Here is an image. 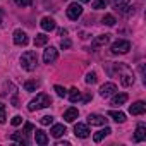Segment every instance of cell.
<instances>
[{
	"label": "cell",
	"instance_id": "obj_1",
	"mask_svg": "<svg viewBox=\"0 0 146 146\" xmlns=\"http://www.w3.org/2000/svg\"><path fill=\"white\" fill-rule=\"evenodd\" d=\"M113 70L119 74L122 86H131V84H134V74H132V70H131L125 64H115V65H113Z\"/></svg>",
	"mask_w": 146,
	"mask_h": 146
},
{
	"label": "cell",
	"instance_id": "obj_2",
	"mask_svg": "<svg viewBox=\"0 0 146 146\" xmlns=\"http://www.w3.org/2000/svg\"><path fill=\"white\" fill-rule=\"evenodd\" d=\"M50 103H52V98H50L46 93H38L36 98H33V100L28 103V110H29V112H36V110H41V108L50 107Z\"/></svg>",
	"mask_w": 146,
	"mask_h": 146
},
{
	"label": "cell",
	"instance_id": "obj_3",
	"mask_svg": "<svg viewBox=\"0 0 146 146\" xmlns=\"http://www.w3.org/2000/svg\"><path fill=\"white\" fill-rule=\"evenodd\" d=\"M36 65H38V55H36V52H33V50L24 52L23 57H21V67L24 70L31 72V70L36 69Z\"/></svg>",
	"mask_w": 146,
	"mask_h": 146
},
{
	"label": "cell",
	"instance_id": "obj_4",
	"mask_svg": "<svg viewBox=\"0 0 146 146\" xmlns=\"http://www.w3.org/2000/svg\"><path fill=\"white\" fill-rule=\"evenodd\" d=\"M112 53L113 55H119V53H127L129 50H131V41H127V40H117L113 45H112Z\"/></svg>",
	"mask_w": 146,
	"mask_h": 146
},
{
	"label": "cell",
	"instance_id": "obj_5",
	"mask_svg": "<svg viewBox=\"0 0 146 146\" xmlns=\"http://www.w3.org/2000/svg\"><path fill=\"white\" fill-rule=\"evenodd\" d=\"M81 14H83V7H81V4H78V2H72V4L67 7V17L72 19V21H76L78 17H81Z\"/></svg>",
	"mask_w": 146,
	"mask_h": 146
},
{
	"label": "cell",
	"instance_id": "obj_6",
	"mask_svg": "<svg viewBox=\"0 0 146 146\" xmlns=\"http://www.w3.org/2000/svg\"><path fill=\"white\" fill-rule=\"evenodd\" d=\"M14 43L19 45V46H26L29 43V38H28V35L23 29H16L14 31Z\"/></svg>",
	"mask_w": 146,
	"mask_h": 146
},
{
	"label": "cell",
	"instance_id": "obj_7",
	"mask_svg": "<svg viewBox=\"0 0 146 146\" xmlns=\"http://www.w3.org/2000/svg\"><path fill=\"white\" fill-rule=\"evenodd\" d=\"M117 93V86L113 84V83H105L102 88H100V95L103 96V98H110V96H113Z\"/></svg>",
	"mask_w": 146,
	"mask_h": 146
},
{
	"label": "cell",
	"instance_id": "obj_8",
	"mask_svg": "<svg viewBox=\"0 0 146 146\" xmlns=\"http://www.w3.org/2000/svg\"><path fill=\"white\" fill-rule=\"evenodd\" d=\"M57 57H58V52H57V48H53V46H48V48L43 52V60H45V64L55 62Z\"/></svg>",
	"mask_w": 146,
	"mask_h": 146
},
{
	"label": "cell",
	"instance_id": "obj_9",
	"mask_svg": "<svg viewBox=\"0 0 146 146\" xmlns=\"http://www.w3.org/2000/svg\"><path fill=\"white\" fill-rule=\"evenodd\" d=\"M90 129H88V125L86 124H81V122H78L76 125H74V134L78 136V137H81V139H86L88 136H90Z\"/></svg>",
	"mask_w": 146,
	"mask_h": 146
},
{
	"label": "cell",
	"instance_id": "obj_10",
	"mask_svg": "<svg viewBox=\"0 0 146 146\" xmlns=\"http://www.w3.org/2000/svg\"><path fill=\"white\" fill-rule=\"evenodd\" d=\"M146 112V103L144 102H136L129 107V113L131 115H143Z\"/></svg>",
	"mask_w": 146,
	"mask_h": 146
},
{
	"label": "cell",
	"instance_id": "obj_11",
	"mask_svg": "<svg viewBox=\"0 0 146 146\" xmlns=\"http://www.w3.org/2000/svg\"><path fill=\"white\" fill-rule=\"evenodd\" d=\"M110 4H112L113 9H117V11H120V12H127L131 0H110ZM127 14H129V12H127Z\"/></svg>",
	"mask_w": 146,
	"mask_h": 146
},
{
	"label": "cell",
	"instance_id": "obj_12",
	"mask_svg": "<svg viewBox=\"0 0 146 146\" xmlns=\"http://www.w3.org/2000/svg\"><path fill=\"white\" fill-rule=\"evenodd\" d=\"M110 40V35H100L96 36L93 41H91V48H100V46H105Z\"/></svg>",
	"mask_w": 146,
	"mask_h": 146
},
{
	"label": "cell",
	"instance_id": "obj_13",
	"mask_svg": "<svg viewBox=\"0 0 146 146\" xmlns=\"http://www.w3.org/2000/svg\"><path fill=\"white\" fill-rule=\"evenodd\" d=\"M88 124H91V125H105L107 124V119L103 115L91 113V115H88Z\"/></svg>",
	"mask_w": 146,
	"mask_h": 146
},
{
	"label": "cell",
	"instance_id": "obj_14",
	"mask_svg": "<svg viewBox=\"0 0 146 146\" xmlns=\"http://www.w3.org/2000/svg\"><path fill=\"white\" fill-rule=\"evenodd\" d=\"M11 139L12 141H16V143H19V144H29V139H28V134L23 131V132H14V134H11Z\"/></svg>",
	"mask_w": 146,
	"mask_h": 146
},
{
	"label": "cell",
	"instance_id": "obj_15",
	"mask_svg": "<svg viewBox=\"0 0 146 146\" xmlns=\"http://www.w3.org/2000/svg\"><path fill=\"white\" fill-rule=\"evenodd\" d=\"M78 117H79V112H78V108H74V107H70V108H67V110L64 112L65 122H74Z\"/></svg>",
	"mask_w": 146,
	"mask_h": 146
},
{
	"label": "cell",
	"instance_id": "obj_16",
	"mask_svg": "<svg viewBox=\"0 0 146 146\" xmlns=\"http://www.w3.org/2000/svg\"><path fill=\"white\" fill-rule=\"evenodd\" d=\"M146 139V125L144 124H139L137 129H136V134H134V141L136 143H141Z\"/></svg>",
	"mask_w": 146,
	"mask_h": 146
},
{
	"label": "cell",
	"instance_id": "obj_17",
	"mask_svg": "<svg viewBox=\"0 0 146 146\" xmlns=\"http://www.w3.org/2000/svg\"><path fill=\"white\" fill-rule=\"evenodd\" d=\"M40 24H41L43 31H53V29L57 28V24H55V21H53L52 17H43Z\"/></svg>",
	"mask_w": 146,
	"mask_h": 146
},
{
	"label": "cell",
	"instance_id": "obj_18",
	"mask_svg": "<svg viewBox=\"0 0 146 146\" xmlns=\"http://www.w3.org/2000/svg\"><path fill=\"white\" fill-rule=\"evenodd\" d=\"M65 132H67V129H65L64 124H55V125L50 129V134H52L53 137H60V136H64Z\"/></svg>",
	"mask_w": 146,
	"mask_h": 146
},
{
	"label": "cell",
	"instance_id": "obj_19",
	"mask_svg": "<svg viewBox=\"0 0 146 146\" xmlns=\"http://www.w3.org/2000/svg\"><path fill=\"white\" fill-rule=\"evenodd\" d=\"M35 141H36V144H40V146H46V144H48V136H46L43 131H35Z\"/></svg>",
	"mask_w": 146,
	"mask_h": 146
},
{
	"label": "cell",
	"instance_id": "obj_20",
	"mask_svg": "<svg viewBox=\"0 0 146 146\" xmlns=\"http://www.w3.org/2000/svg\"><path fill=\"white\" fill-rule=\"evenodd\" d=\"M127 93H120V95H115L113 98H112V105H115V107H120V105H124L125 102H127Z\"/></svg>",
	"mask_w": 146,
	"mask_h": 146
},
{
	"label": "cell",
	"instance_id": "obj_21",
	"mask_svg": "<svg viewBox=\"0 0 146 146\" xmlns=\"http://www.w3.org/2000/svg\"><path fill=\"white\" fill-rule=\"evenodd\" d=\"M108 117H112L115 122H119V124H122V122H125V113H122V112H115V110H110L108 112Z\"/></svg>",
	"mask_w": 146,
	"mask_h": 146
},
{
	"label": "cell",
	"instance_id": "obj_22",
	"mask_svg": "<svg viewBox=\"0 0 146 146\" xmlns=\"http://www.w3.org/2000/svg\"><path fill=\"white\" fill-rule=\"evenodd\" d=\"M110 132H112V129H110V127H105V129H102V131H98V132H96V134L93 136V139H95V143H100V141H102V139H103L105 136H108Z\"/></svg>",
	"mask_w": 146,
	"mask_h": 146
},
{
	"label": "cell",
	"instance_id": "obj_23",
	"mask_svg": "<svg viewBox=\"0 0 146 146\" xmlns=\"http://www.w3.org/2000/svg\"><path fill=\"white\" fill-rule=\"evenodd\" d=\"M69 100H70L72 103L79 102V100H81V91H79L78 88H72V90L69 91Z\"/></svg>",
	"mask_w": 146,
	"mask_h": 146
},
{
	"label": "cell",
	"instance_id": "obj_24",
	"mask_svg": "<svg viewBox=\"0 0 146 146\" xmlns=\"http://www.w3.org/2000/svg\"><path fill=\"white\" fill-rule=\"evenodd\" d=\"M46 41H48L46 35H36L35 36V46H43V45H46Z\"/></svg>",
	"mask_w": 146,
	"mask_h": 146
},
{
	"label": "cell",
	"instance_id": "obj_25",
	"mask_svg": "<svg viewBox=\"0 0 146 146\" xmlns=\"http://www.w3.org/2000/svg\"><path fill=\"white\" fill-rule=\"evenodd\" d=\"M40 88V83L38 81H26L24 83V90L26 91H36Z\"/></svg>",
	"mask_w": 146,
	"mask_h": 146
},
{
	"label": "cell",
	"instance_id": "obj_26",
	"mask_svg": "<svg viewBox=\"0 0 146 146\" xmlns=\"http://www.w3.org/2000/svg\"><path fill=\"white\" fill-rule=\"evenodd\" d=\"M107 7V0H93V9L100 11V9H105Z\"/></svg>",
	"mask_w": 146,
	"mask_h": 146
},
{
	"label": "cell",
	"instance_id": "obj_27",
	"mask_svg": "<svg viewBox=\"0 0 146 146\" xmlns=\"http://www.w3.org/2000/svg\"><path fill=\"white\" fill-rule=\"evenodd\" d=\"M117 21H115V17L112 16V14H107L105 17H103V24H107V26H113Z\"/></svg>",
	"mask_w": 146,
	"mask_h": 146
},
{
	"label": "cell",
	"instance_id": "obj_28",
	"mask_svg": "<svg viewBox=\"0 0 146 146\" xmlns=\"http://www.w3.org/2000/svg\"><path fill=\"white\" fill-rule=\"evenodd\" d=\"M7 120V115H5V105L0 103V124H5Z\"/></svg>",
	"mask_w": 146,
	"mask_h": 146
},
{
	"label": "cell",
	"instance_id": "obj_29",
	"mask_svg": "<svg viewBox=\"0 0 146 146\" xmlns=\"http://www.w3.org/2000/svg\"><path fill=\"white\" fill-rule=\"evenodd\" d=\"M84 81H86L88 84H95V83H96V74H95V72H88Z\"/></svg>",
	"mask_w": 146,
	"mask_h": 146
},
{
	"label": "cell",
	"instance_id": "obj_30",
	"mask_svg": "<svg viewBox=\"0 0 146 146\" xmlns=\"http://www.w3.org/2000/svg\"><path fill=\"white\" fill-rule=\"evenodd\" d=\"M53 91H55V93H57V95H58L60 98L67 96V91H65V90H64L62 86H58V84H57V86H53Z\"/></svg>",
	"mask_w": 146,
	"mask_h": 146
},
{
	"label": "cell",
	"instance_id": "obj_31",
	"mask_svg": "<svg viewBox=\"0 0 146 146\" xmlns=\"http://www.w3.org/2000/svg\"><path fill=\"white\" fill-rule=\"evenodd\" d=\"M41 125H52L53 124V117L52 115H45V117H41Z\"/></svg>",
	"mask_w": 146,
	"mask_h": 146
},
{
	"label": "cell",
	"instance_id": "obj_32",
	"mask_svg": "<svg viewBox=\"0 0 146 146\" xmlns=\"http://www.w3.org/2000/svg\"><path fill=\"white\" fill-rule=\"evenodd\" d=\"M14 2L19 5V7H29L33 4V0H14Z\"/></svg>",
	"mask_w": 146,
	"mask_h": 146
},
{
	"label": "cell",
	"instance_id": "obj_33",
	"mask_svg": "<svg viewBox=\"0 0 146 146\" xmlns=\"http://www.w3.org/2000/svg\"><path fill=\"white\" fill-rule=\"evenodd\" d=\"M11 124H12V125H21V124H23V117H21V115H16V117H12Z\"/></svg>",
	"mask_w": 146,
	"mask_h": 146
},
{
	"label": "cell",
	"instance_id": "obj_34",
	"mask_svg": "<svg viewBox=\"0 0 146 146\" xmlns=\"http://www.w3.org/2000/svg\"><path fill=\"white\" fill-rule=\"evenodd\" d=\"M60 46H62V48H69V46H70V40H62V41H60Z\"/></svg>",
	"mask_w": 146,
	"mask_h": 146
},
{
	"label": "cell",
	"instance_id": "obj_35",
	"mask_svg": "<svg viewBox=\"0 0 146 146\" xmlns=\"http://www.w3.org/2000/svg\"><path fill=\"white\" fill-rule=\"evenodd\" d=\"M33 129H35V127H33V124H29V122H28V124L24 125V132H26V134H29V132H31Z\"/></svg>",
	"mask_w": 146,
	"mask_h": 146
},
{
	"label": "cell",
	"instance_id": "obj_36",
	"mask_svg": "<svg viewBox=\"0 0 146 146\" xmlns=\"http://www.w3.org/2000/svg\"><path fill=\"white\" fill-rule=\"evenodd\" d=\"M58 35H60V36H65V35H67V31H65V29H60V31H58Z\"/></svg>",
	"mask_w": 146,
	"mask_h": 146
},
{
	"label": "cell",
	"instance_id": "obj_37",
	"mask_svg": "<svg viewBox=\"0 0 146 146\" xmlns=\"http://www.w3.org/2000/svg\"><path fill=\"white\" fill-rule=\"evenodd\" d=\"M79 2H90V0H79Z\"/></svg>",
	"mask_w": 146,
	"mask_h": 146
}]
</instances>
